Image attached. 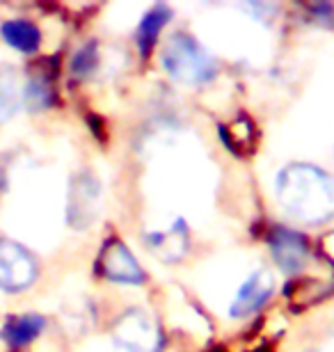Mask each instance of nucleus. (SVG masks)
Segmentation results:
<instances>
[{
  "label": "nucleus",
  "instance_id": "1",
  "mask_svg": "<svg viewBox=\"0 0 334 352\" xmlns=\"http://www.w3.org/2000/svg\"><path fill=\"white\" fill-rule=\"evenodd\" d=\"M280 208L293 220L316 227L334 217V176L311 163H289L275 176Z\"/></svg>",
  "mask_w": 334,
  "mask_h": 352
},
{
  "label": "nucleus",
  "instance_id": "2",
  "mask_svg": "<svg viewBox=\"0 0 334 352\" xmlns=\"http://www.w3.org/2000/svg\"><path fill=\"white\" fill-rule=\"evenodd\" d=\"M160 65L172 80L181 85L200 87L216 78L218 62L206 51L202 41H197L193 34L174 32L165 41L160 53Z\"/></svg>",
  "mask_w": 334,
  "mask_h": 352
},
{
  "label": "nucleus",
  "instance_id": "3",
  "mask_svg": "<svg viewBox=\"0 0 334 352\" xmlns=\"http://www.w3.org/2000/svg\"><path fill=\"white\" fill-rule=\"evenodd\" d=\"M39 277V263L30 250L0 236V291L19 295L28 291Z\"/></svg>",
  "mask_w": 334,
  "mask_h": 352
},
{
  "label": "nucleus",
  "instance_id": "4",
  "mask_svg": "<svg viewBox=\"0 0 334 352\" xmlns=\"http://www.w3.org/2000/svg\"><path fill=\"white\" fill-rule=\"evenodd\" d=\"M115 343L122 352H163V332L142 309H126L115 322Z\"/></svg>",
  "mask_w": 334,
  "mask_h": 352
},
{
  "label": "nucleus",
  "instance_id": "5",
  "mask_svg": "<svg viewBox=\"0 0 334 352\" xmlns=\"http://www.w3.org/2000/svg\"><path fill=\"white\" fill-rule=\"evenodd\" d=\"M98 206H101V181L87 170L78 172L69 186L67 222L74 229H87L96 220Z\"/></svg>",
  "mask_w": 334,
  "mask_h": 352
},
{
  "label": "nucleus",
  "instance_id": "6",
  "mask_svg": "<svg viewBox=\"0 0 334 352\" xmlns=\"http://www.w3.org/2000/svg\"><path fill=\"white\" fill-rule=\"evenodd\" d=\"M98 272L105 279L115 281V284L126 286H142L147 281V274L138 263V258L131 254V250L126 248L122 241L110 238L103 245L101 254H98Z\"/></svg>",
  "mask_w": 334,
  "mask_h": 352
},
{
  "label": "nucleus",
  "instance_id": "7",
  "mask_svg": "<svg viewBox=\"0 0 334 352\" xmlns=\"http://www.w3.org/2000/svg\"><path fill=\"white\" fill-rule=\"evenodd\" d=\"M275 293V277L264 267H257L247 274V279L238 286L229 305L231 318H245V316L257 314Z\"/></svg>",
  "mask_w": 334,
  "mask_h": 352
},
{
  "label": "nucleus",
  "instance_id": "8",
  "mask_svg": "<svg viewBox=\"0 0 334 352\" xmlns=\"http://www.w3.org/2000/svg\"><path fill=\"white\" fill-rule=\"evenodd\" d=\"M268 245H270L273 261L277 263V267H280L282 272L298 274L309 263L307 241H304L298 231H291L286 227H277V229H273V234L268 236Z\"/></svg>",
  "mask_w": 334,
  "mask_h": 352
},
{
  "label": "nucleus",
  "instance_id": "9",
  "mask_svg": "<svg viewBox=\"0 0 334 352\" xmlns=\"http://www.w3.org/2000/svg\"><path fill=\"white\" fill-rule=\"evenodd\" d=\"M147 248L154 252L160 261L179 263L190 248V231L183 220L169 222L167 227H160L147 234Z\"/></svg>",
  "mask_w": 334,
  "mask_h": 352
},
{
  "label": "nucleus",
  "instance_id": "10",
  "mask_svg": "<svg viewBox=\"0 0 334 352\" xmlns=\"http://www.w3.org/2000/svg\"><path fill=\"white\" fill-rule=\"evenodd\" d=\"M46 329V318L41 314H19V316H12V318L5 320L3 325V341L10 346L12 350H21V348H28L30 343H34L44 334Z\"/></svg>",
  "mask_w": 334,
  "mask_h": 352
},
{
  "label": "nucleus",
  "instance_id": "11",
  "mask_svg": "<svg viewBox=\"0 0 334 352\" xmlns=\"http://www.w3.org/2000/svg\"><path fill=\"white\" fill-rule=\"evenodd\" d=\"M0 39L14 51L32 55L41 46V30L28 19H10L0 25Z\"/></svg>",
  "mask_w": 334,
  "mask_h": 352
},
{
  "label": "nucleus",
  "instance_id": "12",
  "mask_svg": "<svg viewBox=\"0 0 334 352\" xmlns=\"http://www.w3.org/2000/svg\"><path fill=\"white\" fill-rule=\"evenodd\" d=\"M169 19H172V12H169V7L165 5H154L152 10L142 16V21L138 23V30H135V46H138V51L145 55V58L152 53L156 39H158L160 30L167 25Z\"/></svg>",
  "mask_w": 334,
  "mask_h": 352
},
{
  "label": "nucleus",
  "instance_id": "13",
  "mask_svg": "<svg viewBox=\"0 0 334 352\" xmlns=\"http://www.w3.org/2000/svg\"><path fill=\"white\" fill-rule=\"evenodd\" d=\"M21 87H19V76L14 72V67L3 65L0 67V124L10 122V119L21 110Z\"/></svg>",
  "mask_w": 334,
  "mask_h": 352
},
{
  "label": "nucleus",
  "instance_id": "14",
  "mask_svg": "<svg viewBox=\"0 0 334 352\" xmlns=\"http://www.w3.org/2000/svg\"><path fill=\"white\" fill-rule=\"evenodd\" d=\"M53 87L44 76H32L28 78L25 87L21 89V101L30 112H44L53 105Z\"/></svg>",
  "mask_w": 334,
  "mask_h": 352
},
{
  "label": "nucleus",
  "instance_id": "15",
  "mask_svg": "<svg viewBox=\"0 0 334 352\" xmlns=\"http://www.w3.org/2000/svg\"><path fill=\"white\" fill-rule=\"evenodd\" d=\"M96 67H98V48L94 41H87L85 46L78 48L69 65L71 74H74L76 78H87V76L96 72Z\"/></svg>",
  "mask_w": 334,
  "mask_h": 352
},
{
  "label": "nucleus",
  "instance_id": "16",
  "mask_svg": "<svg viewBox=\"0 0 334 352\" xmlns=\"http://www.w3.org/2000/svg\"><path fill=\"white\" fill-rule=\"evenodd\" d=\"M332 334H334V325H332Z\"/></svg>",
  "mask_w": 334,
  "mask_h": 352
}]
</instances>
